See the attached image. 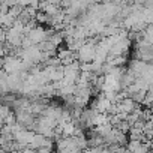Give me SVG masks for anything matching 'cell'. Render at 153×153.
Instances as JSON below:
<instances>
[]
</instances>
